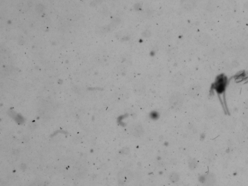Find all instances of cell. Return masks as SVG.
<instances>
[{
	"mask_svg": "<svg viewBox=\"0 0 248 186\" xmlns=\"http://www.w3.org/2000/svg\"><path fill=\"white\" fill-rule=\"evenodd\" d=\"M184 97L183 95L178 92L173 93L169 99L170 107L174 111H180L184 103Z\"/></svg>",
	"mask_w": 248,
	"mask_h": 186,
	"instance_id": "1",
	"label": "cell"
},
{
	"mask_svg": "<svg viewBox=\"0 0 248 186\" xmlns=\"http://www.w3.org/2000/svg\"><path fill=\"white\" fill-rule=\"evenodd\" d=\"M133 177L132 172L128 169L122 170L118 175V181L121 184H125L129 182Z\"/></svg>",
	"mask_w": 248,
	"mask_h": 186,
	"instance_id": "2",
	"label": "cell"
},
{
	"mask_svg": "<svg viewBox=\"0 0 248 186\" xmlns=\"http://www.w3.org/2000/svg\"><path fill=\"white\" fill-rule=\"evenodd\" d=\"M226 79L225 77H219L216 81L215 88L218 93H222L225 91L226 85Z\"/></svg>",
	"mask_w": 248,
	"mask_h": 186,
	"instance_id": "3",
	"label": "cell"
},
{
	"mask_svg": "<svg viewBox=\"0 0 248 186\" xmlns=\"http://www.w3.org/2000/svg\"><path fill=\"white\" fill-rule=\"evenodd\" d=\"M130 130L131 134L136 137L141 136L143 133V129L142 126L138 123L133 124L131 126Z\"/></svg>",
	"mask_w": 248,
	"mask_h": 186,
	"instance_id": "4",
	"label": "cell"
},
{
	"mask_svg": "<svg viewBox=\"0 0 248 186\" xmlns=\"http://www.w3.org/2000/svg\"><path fill=\"white\" fill-rule=\"evenodd\" d=\"M185 81V78L182 74L177 73L175 74L172 79V84L176 86H180L183 85Z\"/></svg>",
	"mask_w": 248,
	"mask_h": 186,
	"instance_id": "5",
	"label": "cell"
},
{
	"mask_svg": "<svg viewBox=\"0 0 248 186\" xmlns=\"http://www.w3.org/2000/svg\"><path fill=\"white\" fill-rule=\"evenodd\" d=\"M180 3L183 9L189 11L194 8L196 3L195 0H181Z\"/></svg>",
	"mask_w": 248,
	"mask_h": 186,
	"instance_id": "6",
	"label": "cell"
},
{
	"mask_svg": "<svg viewBox=\"0 0 248 186\" xmlns=\"http://www.w3.org/2000/svg\"><path fill=\"white\" fill-rule=\"evenodd\" d=\"M200 91H201V88L200 87L199 85H193L191 86V87L188 90V95L191 97L195 98V97H197L198 95H199Z\"/></svg>",
	"mask_w": 248,
	"mask_h": 186,
	"instance_id": "7",
	"label": "cell"
},
{
	"mask_svg": "<svg viewBox=\"0 0 248 186\" xmlns=\"http://www.w3.org/2000/svg\"><path fill=\"white\" fill-rule=\"evenodd\" d=\"M197 41L198 43L202 45H206L209 42V38L206 34H202L199 35Z\"/></svg>",
	"mask_w": 248,
	"mask_h": 186,
	"instance_id": "8",
	"label": "cell"
},
{
	"mask_svg": "<svg viewBox=\"0 0 248 186\" xmlns=\"http://www.w3.org/2000/svg\"><path fill=\"white\" fill-rule=\"evenodd\" d=\"M144 89H145V87L142 84H138L134 87V90L136 94H142L143 92L144 91Z\"/></svg>",
	"mask_w": 248,
	"mask_h": 186,
	"instance_id": "9",
	"label": "cell"
},
{
	"mask_svg": "<svg viewBox=\"0 0 248 186\" xmlns=\"http://www.w3.org/2000/svg\"><path fill=\"white\" fill-rule=\"evenodd\" d=\"M119 97L120 100H124L126 99V97H128L129 95V93L127 92V91L126 89H120V91L119 93Z\"/></svg>",
	"mask_w": 248,
	"mask_h": 186,
	"instance_id": "10",
	"label": "cell"
},
{
	"mask_svg": "<svg viewBox=\"0 0 248 186\" xmlns=\"http://www.w3.org/2000/svg\"><path fill=\"white\" fill-rule=\"evenodd\" d=\"M170 180L172 182L176 183L179 180V176L176 173H172L170 176Z\"/></svg>",
	"mask_w": 248,
	"mask_h": 186,
	"instance_id": "11",
	"label": "cell"
},
{
	"mask_svg": "<svg viewBox=\"0 0 248 186\" xmlns=\"http://www.w3.org/2000/svg\"><path fill=\"white\" fill-rule=\"evenodd\" d=\"M189 167L192 169H194V168L196 167V163L194 160H192V161L189 163Z\"/></svg>",
	"mask_w": 248,
	"mask_h": 186,
	"instance_id": "12",
	"label": "cell"
}]
</instances>
